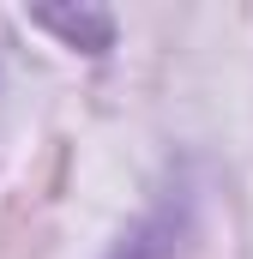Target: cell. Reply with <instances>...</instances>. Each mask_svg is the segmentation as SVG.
Instances as JSON below:
<instances>
[{"label": "cell", "mask_w": 253, "mask_h": 259, "mask_svg": "<svg viewBox=\"0 0 253 259\" xmlns=\"http://www.w3.org/2000/svg\"><path fill=\"white\" fill-rule=\"evenodd\" d=\"M43 30H61L72 49H85V55H103L109 42H115V24H109V12H55V6H43V12H30Z\"/></svg>", "instance_id": "cell-1"}, {"label": "cell", "mask_w": 253, "mask_h": 259, "mask_svg": "<svg viewBox=\"0 0 253 259\" xmlns=\"http://www.w3.org/2000/svg\"><path fill=\"white\" fill-rule=\"evenodd\" d=\"M169 241H175V211H151L133 235H121V247H115L109 259H163Z\"/></svg>", "instance_id": "cell-2"}]
</instances>
